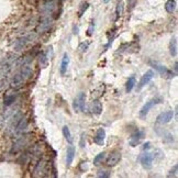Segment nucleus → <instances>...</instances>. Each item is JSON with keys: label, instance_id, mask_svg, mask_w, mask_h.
Here are the masks:
<instances>
[{"label": "nucleus", "instance_id": "1", "mask_svg": "<svg viewBox=\"0 0 178 178\" xmlns=\"http://www.w3.org/2000/svg\"><path fill=\"white\" fill-rule=\"evenodd\" d=\"M31 75H32V68L30 67V65L29 64L22 65L21 69L14 76L12 77V79H11V86L13 88H16V89L20 88L31 77Z\"/></svg>", "mask_w": 178, "mask_h": 178}, {"label": "nucleus", "instance_id": "2", "mask_svg": "<svg viewBox=\"0 0 178 178\" xmlns=\"http://www.w3.org/2000/svg\"><path fill=\"white\" fill-rule=\"evenodd\" d=\"M163 101V99L160 98V97H156V98H153L151 100H148V101L145 103L144 106L141 108V110H140V117L141 118H145L146 116H147V113L151 111L154 106H156V104H158V103H161Z\"/></svg>", "mask_w": 178, "mask_h": 178}, {"label": "nucleus", "instance_id": "3", "mask_svg": "<svg viewBox=\"0 0 178 178\" xmlns=\"http://www.w3.org/2000/svg\"><path fill=\"white\" fill-rule=\"evenodd\" d=\"M85 101H86V95L84 93H79L76 96V98L74 99V102H73V109L75 110V112L84 111Z\"/></svg>", "mask_w": 178, "mask_h": 178}, {"label": "nucleus", "instance_id": "4", "mask_svg": "<svg viewBox=\"0 0 178 178\" xmlns=\"http://www.w3.org/2000/svg\"><path fill=\"white\" fill-rule=\"evenodd\" d=\"M153 161H154V155L150 152H145L140 156V162H141L143 168H145V169H151L152 168Z\"/></svg>", "mask_w": 178, "mask_h": 178}, {"label": "nucleus", "instance_id": "5", "mask_svg": "<svg viewBox=\"0 0 178 178\" xmlns=\"http://www.w3.org/2000/svg\"><path fill=\"white\" fill-rule=\"evenodd\" d=\"M143 137H144V132H143L142 130L136 129L135 131L132 133L131 137H130L129 143H130V145H131L132 147H135L136 145L141 143V141L143 140Z\"/></svg>", "mask_w": 178, "mask_h": 178}, {"label": "nucleus", "instance_id": "6", "mask_svg": "<svg viewBox=\"0 0 178 178\" xmlns=\"http://www.w3.org/2000/svg\"><path fill=\"white\" fill-rule=\"evenodd\" d=\"M120 160H121V153L117 150H114L109 154L108 158L106 160V164H107V166L112 167V166H116L120 162Z\"/></svg>", "mask_w": 178, "mask_h": 178}, {"label": "nucleus", "instance_id": "7", "mask_svg": "<svg viewBox=\"0 0 178 178\" xmlns=\"http://www.w3.org/2000/svg\"><path fill=\"white\" fill-rule=\"evenodd\" d=\"M174 118V111L169 110L166 112H162L161 114H158V117L156 119V122L158 124H167Z\"/></svg>", "mask_w": 178, "mask_h": 178}, {"label": "nucleus", "instance_id": "8", "mask_svg": "<svg viewBox=\"0 0 178 178\" xmlns=\"http://www.w3.org/2000/svg\"><path fill=\"white\" fill-rule=\"evenodd\" d=\"M153 77H154V72H153L152 69L147 70L144 75L141 77V79H140V83H139V85H137V87H136V89H137V90H141L142 88H144L145 86L147 85V84H148V83L152 80Z\"/></svg>", "mask_w": 178, "mask_h": 178}, {"label": "nucleus", "instance_id": "9", "mask_svg": "<svg viewBox=\"0 0 178 178\" xmlns=\"http://www.w3.org/2000/svg\"><path fill=\"white\" fill-rule=\"evenodd\" d=\"M153 66L155 67V69L161 74L162 77H166V78H173V77L175 76V74L169 70L167 67H165V66H163V65H160V64H157V63H154L153 64Z\"/></svg>", "mask_w": 178, "mask_h": 178}, {"label": "nucleus", "instance_id": "10", "mask_svg": "<svg viewBox=\"0 0 178 178\" xmlns=\"http://www.w3.org/2000/svg\"><path fill=\"white\" fill-rule=\"evenodd\" d=\"M104 141H106V131H104V129L100 127L96 132V135L93 137V142L99 146H102L104 144Z\"/></svg>", "mask_w": 178, "mask_h": 178}, {"label": "nucleus", "instance_id": "11", "mask_svg": "<svg viewBox=\"0 0 178 178\" xmlns=\"http://www.w3.org/2000/svg\"><path fill=\"white\" fill-rule=\"evenodd\" d=\"M16 98H17V93H16V90L11 89V90H8L7 93H5L3 102H5L6 106H10V104H12V103L14 102Z\"/></svg>", "mask_w": 178, "mask_h": 178}, {"label": "nucleus", "instance_id": "12", "mask_svg": "<svg viewBox=\"0 0 178 178\" xmlns=\"http://www.w3.org/2000/svg\"><path fill=\"white\" fill-rule=\"evenodd\" d=\"M102 110H103V107H102V103L100 102V100H93L91 102V104H90V111L93 112V114H97V116H99V114H101L102 113Z\"/></svg>", "mask_w": 178, "mask_h": 178}, {"label": "nucleus", "instance_id": "13", "mask_svg": "<svg viewBox=\"0 0 178 178\" xmlns=\"http://www.w3.org/2000/svg\"><path fill=\"white\" fill-rule=\"evenodd\" d=\"M75 154H76V150L73 145L68 146L67 151H66V165L67 166H70L72 163L74 161V157H75Z\"/></svg>", "mask_w": 178, "mask_h": 178}, {"label": "nucleus", "instance_id": "14", "mask_svg": "<svg viewBox=\"0 0 178 178\" xmlns=\"http://www.w3.org/2000/svg\"><path fill=\"white\" fill-rule=\"evenodd\" d=\"M28 127V121H26V118H21L19 121H18L17 125H16V132L18 134L22 133L26 131V129Z\"/></svg>", "mask_w": 178, "mask_h": 178}, {"label": "nucleus", "instance_id": "15", "mask_svg": "<svg viewBox=\"0 0 178 178\" xmlns=\"http://www.w3.org/2000/svg\"><path fill=\"white\" fill-rule=\"evenodd\" d=\"M68 65H69V57H68L67 53H65V54L63 55L62 63H60V68H59V70H60V74H62V75H65V73L67 72Z\"/></svg>", "mask_w": 178, "mask_h": 178}, {"label": "nucleus", "instance_id": "16", "mask_svg": "<svg viewBox=\"0 0 178 178\" xmlns=\"http://www.w3.org/2000/svg\"><path fill=\"white\" fill-rule=\"evenodd\" d=\"M169 53L174 57L177 55V40H176V37L171 39V41L169 43Z\"/></svg>", "mask_w": 178, "mask_h": 178}, {"label": "nucleus", "instance_id": "17", "mask_svg": "<svg viewBox=\"0 0 178 178\" xmlns=\"http://www.w3.org/2000/svg\"><path fill=\"white\" fill-rule=\"evenodd\" d=\"M63 135H64V137L66 139V141H67L69 144L73 143V136H72L70 130H69V127L67 125H65V127H63Z\"/></svg>", "mask_w": 178, "mask_h": 178}, {"label": "nucleus", "instance_id": "18", "mask_svg": "<svg viewBox=\"0 0 178 178\" xmlns=\"http://www.w3.org/2000/svg\"><path fill=\"white\" fill-rule=\"evenodd\" d=\"M165 9L168 13H173L176 9V1L175 0H168L166 3H165Z\"/></svg>", "mask_w": 178, "mask_h": 178}, {"label": "nucleus", "instance_id": "19", "mask_svg": "<svg viewBox=\"0 0 178 178\" xmlns=\"http://www.w3.org/2000/svg\"><path fill=\"white\" fill-rule=\"evenodd\" d=\"M104 158H106V152L99 153V154L93 158V165H95V166H99L100 164H102V162L104 161Z\"/></svg>", "mask_w": 178, "mask_h": 178}, {"label": "nucleus", "instance_id": "20", "mask_svg": "<svg viewBox=\"0 0 178 178\" xmlns=\"http://www.w3.org/2000/svg\"><path fill=\"white\" fill-rule=\"evenodd\" d=\"M134 86H135V77L131 76L130 78H129V79H127V87H125V90H127V93L132 91V89L134 88Z\"/></svg>", "mask_w": 178, "mask_h": 178}, {"label": "nucleus", "instance_id": "21", "mask_svg": "<svg viewBox=\"0 0 178 178\" xmlns=\"http://www.w3.org/2000/svg\"><path fill=\"white\" fill-rule=\"evenodd\" d=\"M124 12V5L122 1H120L118 5H117V8H116V13H117V18L121 17Z\"/></svg>", "mask_w": 178, "mask_h": 178}, {"label": "nucleus", "instance_id": "22", "mask_svg": "<svg viewBox=\"0 0 178 178\" xmlns=\"http://www.w3.org/2000/svg\"><path fill=\"white\" fill-rule=\"evenodd\" d=\"M88 7H89V3L88 2H86V1H84V2H81V5H80V7H79V10H78V17L80 18L84 13H85V11L88 9Z\"/></svg>", "mask_w": 178, "mask_h": 178}, {"label": "nucleus", "instance_id": "23", "mask_svg": "<svg viewBox=\"0 0 178 178\" xmlns=\"http://www.w3.org/2000/svg\"><path fill=\"white\" fill-rule=\"evenodd\" d=\"M39 60H40V65H41V67H43V68L46 67L47 62H49V58H47V56H46L44 53H42V54L40 55V58H39Z\"/></svg>", "mask_w": 178, "mask_h": 178}, {"label": "nucleus", "instance_id": "24", "mask_svg": "<svg viewBox=\"0 0 178 178\" xmlns=\"http://www.w3.org/2000/svg\"><path fill=\"white\" fill-rule=\"evenodd\" d=\"M50 26H51V21H50L49 19H46V20H45L43 23H41V26H40V28H39V31L43 32V31L47 30V29L50 28Z\"/></svg>", "mask_w": 178, "mask_h": 178}, {"label": "nucleus", "instance_id": "25", "mask_svg": "<svg viewBox=\"0 0 178 178\" xmlns=\"http://www.w3.org/2000/svg\"><path fill=\"white\" fill-rule=\"evenodd\" d=\"M110 173L106 169H100L98 171V177H109Z\"/></svg>", "mask_w": 178, "mask_h": 178}, {"label": "nucleus", "instance_id": "26", "mask_svg": "<svg viewBox=\"0 0 178 178\" xmlns=\"http://www.w3.org/2000/svg\"><path fill=\"white\" fill-rule=\"evenodd\" d=\"M79 146L81 147V148H84L86 146V135L83 133L81 135H80V142H79Z\"/></svg>", "mask_w": 178, "mask_h": 178}, {"label": "nucleus", "instance_id": "27", "mask_svg": "<svg viewBox=\"0 0 178 178\" xmlns=\"http://www.w3.org/2000/svg\"><path fill=\"white\" fill-rule=\"evenodd\" d=\"M88 46H89V42L81 43V44L79 45L78 50H80V52H86V51H87V49H88Z\"/></svg>", "mask_w": 178, "mask_h": 178}, {"label": "nucleus", "instance_id": "28", "mask_svg": "<svg viewBox=\"0 0 178 178\" xmlns=\"http://www.w3.org/2000/svg\"><path fill=\"white\" fill-rule=\"evenodd\" d=\"M93 30H95V23L93 22H91L90 23V26H89V28H88V30H87V35H93Z\"/></svg>", "mask_w": 178, "mask_h": 178}, {"label": "nucleus", "instance_id": "29", "mask_svg": "<svg viewBox=\"0 0 178 178\" xmlns=\"http://www.w3.org/2000/svg\"><path fill=\"white\" fill-rule=\"evenodd\" d=\"M177 167H178L177 165H175V166H174V169L170 170V173L168 174V177H171V176L176 177V176H177V174H176V173H177Z\"/></svg>", "mask_w": 178, "mask_h": 178}, {"label": "nucleus", "instance_id": "30", "mask_svg": "<svg viewBox=\"0 0 178 178\" xmlns=\"http://www.w3.org/2000/svg\"><path fill=\"white\" fill-rule=\"evenodd\" d=\"M6 87H7V81L5 79L0 80V91H3L6 89Z\"/></svg>", "mask_w": 178, "mask_h": 178}, {"label": "nucleus", "instance_id": "31", "mask_svg": "<svg viewBox=\"0 0 178 178\" xmlns=\"http://www.w3.org/2000/svg\"><path fill=\"white\" fill-rule=\"evenodd\" d=\"M135 2H136V0H127V3H129V6H130V9H132L135 6Z\"/></svg>", "mask_w": 178, "mask_h": 178}, {"label": "nucleus", "instance_id": "32", "mask_svg": "<svg viewBox=\"0 0 178 178\" xmlns=\"http://www.w3.org/2000/svg\"><path fill=\"white\" fill-rule=\"evenodd\" d=\"M150 147H151V143H150V142H146V143L143 145L142 150H143V151H146V150H150Z\"/></svg>", "mask_w": 178, "mask_h": 178}, {"label": "nucleus", "instance_id": "33", "mask_svg": "<svg viewBox=\"0 0 178 178\" xmlns=\"http://www.w3.org/2000/svg\"><path fill=\"white\" fill-rule=\"evenodd\" d=\"M174 69H175V75H177V62L175 63V67H174Z\"/></svg>", "mask_w": 178, "mask_h": 178}, {"label": "nucleus", "instance_id": "34", "mask_svg": "<svg viewBox=\"0 0 178 178\" xmlns=\"http://www.w3.org/2000/svg\"><path fill=\"white\" fill-rule=\"evenodd\" d=\"M102 1H103V2H106V3H107V2H108V1H109V0H102Z\"/></svg>", "mask_w": 178, "mask_h": 178}]
</instances>
